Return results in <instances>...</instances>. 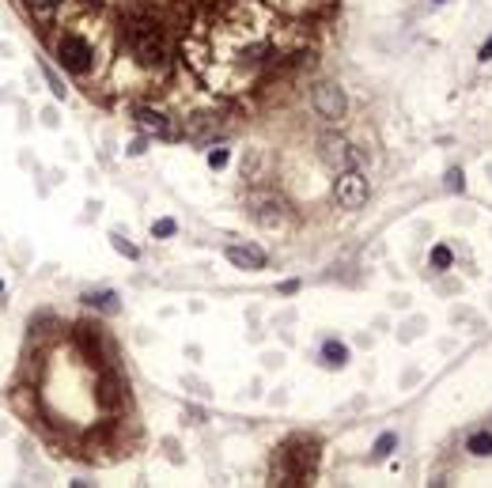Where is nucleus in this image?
I'll return each mask as SVG.
<instances>
[{
  "instance_id": "39448f33",
  "label": "nucleus",
  "mask_w": 492,
  "mask_h": 488,
  "mask_svg": "<svg viewBox=\"0 0 492 488\" xmlns=\"http://www.w3.org/2000/svg\"><path fill=\"white\" fill-rule=\"evenodd\" d=\"M333 197H337V204L341 209H364V201H367V178L352 167V171H341L337 178V186H333Z\"/></svg>"
},
{
  "instance_id": "a211bd4d",
  "label": "nucleus",
  "mask_w": 492,
  "mask_h": 488,
  "mask_svg": "<svg viewBox=\"0 0 492 488\" xmlns=\"http://www.w3.org/2000/svg\"><path fill=\"white\" fill-rule=\"evenodd\" d=\"M87 303H99V307H106V311H118V303H114V292H99V295H87Z\"/></svg>"
},
{
  "instance_id": "412c9836",
  "label": "nucleus",
  "mask_w": 492,
  "mask_h": 488,
  "mask_svg": "<svg viewBox=\"0 0 492 488\" xmlns=\"http://www.w3.org/2000/svg\"><path fill=\"white\" fill-rule=\"evenodd\" d=\"M435 4H443V0H435Z\"/></svg>"
},
{
  "instance_id": "dca6fc26",
  "label": "nucleus",
  "mask_w": 492,
  "mask_h": 488,
  "mask_svg": "<svg viewBox=\"0 0 492 488\" xmlns=\"http://www.w3.org/2000/svg\"><path fill=\"white\" fill-rule=\"evenodd\" d=\"M227 148H212V152H209V167H212V171H224V167H227Z\"/></svg>"
},
{
  "instance_id": "f8f14e48",
  "label": "nucleus",
  "mask_w": 492,
  "mask_h": 488,
  "mask_svg": "<svg viewBox=\"0 0 492 488\" xmlns=\"http://www.w3.org/2000/svg\"><path fill=\"white\" fill-rule=\"evenodd\" d=\"M276 220H281V209H276L273 201H265L262 209H258V223H262V228H273Z\"/></svg>"
},
{
  "instance_id": "6ab92c4d",
  "label": "nucleus",
  "mask_w": 492,
  "mask_h": 488,
  "mask_svg": "<svg viewBox=\"0 0 492 488\" xmlns=\"http://www.w3.org/2000/svg\"><path fill=\"white\" fill-rule=\"evenodd\" d=\"M477 57H481V61H492V39H489L485 46H481V53H477Z\"/></svg>"
},
{
  "instance_id": "0eeeda50",
  "label": "nucleus",
  "mask_w": 492,
  "mask_h": 488,
  "mask_svg": "<svg viewBox=\"0 0 492 488\" xmlns=\"http://www.w3.org/2000/svg\"><path fill=\"white\" fill-rule=\"evenodd\" d=\"M133 118H136V125L144 129V133H152V137H174V125H171V118H167V110L160 106H133Z\"/></svg>"
},
{
  "instance_id": "423d86ee",
  "label": "nucleus",
  "mask_w": 492,
  "mask_h": 488,
  "mask_svg": "<svg viewBox=\"0 0 492 488\" xmlns=\"http://www.w3.org/2000/svg\"><path fill=\"white\" fill-rule=\"evenodd\" d=\"M314 114L318 118H326V121H337V118H345V110H349V99H345V91L337 88V83H318L314 88Z\"/></svg>"
},
{
  "instance_id": "9b49d317",
  "label": "nucleus",
  "mask_w": 492,
  "mask_h": 488,
  "mask_svg": "<svg viewBox=\"0 0 492 488\" xmlns=\"http://www.w3.org/2000/svg\"><path fill=\"white\" fill-rule=\"evenodd\" d=\"M394 447H398V435H394V431H383V435L375 439V450H371V458H375V462H383V458L394 454Z\"/></svg>"
},
{
  "instance_id": "4468645a",
  "label": "nucleus",
  "mask_w": 492,
  "mask_h": 488,
  "mask_svg": "<svg viewBox=\"0 0 492 488\" xmlns=\"http://www.w3.org/2000/svg\"><path fill=\"white\" fill-rule=\"evenodd\" d=\"M110 242H114V250H118V254H125V258H141V250H136L133 242H125L122 235H110Z\"/></svg>"
},
{
  "instance_id": "f257e3e1",
  "label": "nucleus",
  "mask_w": 492,
  "mask_h": 488,
  "mask_svg": "<svg viewBox=\"0 0 492 488\" xmlns=\"http://www.w3.org/2000/svg\"><path fill=\"white\" fill-rule=\"evenodd\" d=\"M57 69L99 102H227L300 57L333 0H15ZM163 110V106H160Z\"/></svg>"
},
{
  "instance_id": "7ed1b4c3",
  "label": "nucleus",
  "mask_w": 492,
  "mask_h": 488,
  "mask_svg": "<svg viewBox=\"0 0 492 488\" xmlns=\"http://www.w3.org/2000/svg\"><path fill=\"white\" fill-rule=\"evenodd\" d=\"M314 466H318V443L314 439H292L276 450L273 484H311Z\"/></svg>"
},
{
  "instance_id": "ddd939ff",
  "label": "nucleus",
  "mask_w": 492,
  "mask_h": 488,
  "mask_svg": "<svg viewBox=\"0 0 492 488\" xmlns=\"http://www.w3.org/2000/svg\"><path fill=\"white\" fill-rule=\"evenodd\" d=\"M174 231H178V223H174V220H155V223H152V235H155V239H171Z\"/></svg>"
},
{
  "instance_id": "1a4fd4ad",
  "label": "nucleus",
  "mask_w": 492,
  "mask_h": 488,
  "mask_svg": "<svg viewBox=\"0 0 492 488\" xmlns=\"http://www.w3.org/2000/svg\"><path fill=\"white\" fill-rule=\"evenodd\" d=\"M322 363H326V368H345V363H349V349L341 341H326V344H322Z\"/></svg>"
},
{
  "instance_id": "aec40b11",
  "label": "nucleus",
  "mask_w": 492,
  "mask_h": 488,
  "mask_svg": "<svg viewBox=\"0 0 492 488\" xmlns=\"http://www.w3.org/2000/svg\"><path fill=\"white\" fill-rule=\"evenodd\" d=\"M0 292H4V280H0Z\"/></svg>"
},
{
  "instance_id": "9d476101",
  "label": "nucleus",
  "mask_w": 492,
  "mask_h": 488,
  "mask_svg": "<svg viewBox=\"0 0 492 488\" xmlns=\"http://www.w3.org/2000/svg\"><path fill=\"white\" fill-rule=\"evenodd\" d=\"M466 450H470V454H477V458H489L492 454V435H489V431H473V435L466 439Z\"/></svg>"
},
{
  "instance_id": "f3484780",
  "label": "nucleus",
  "mask_w": 492,
  "mask_h": 488,
  "mask_svg": "<svg viewBox=\"0 0 492 488\" xmlns=\"http://www.w3.org/2000/svg\"><path fill=\"white\" fill-rule=\"evenodd\" d=\"M447 190H454V193L466 190V174H462L458 167H451V171H447Z\"/></svg>"
},
{
  "instance_id": "f03ea898",
  "label": "nucleus",
  "mask_w": 492,
  "mask_h": 488,
  "mask_svg": "<svg viewBox=\"0 0 492 488\" xmlns=\"http://www.w3.org/2000/svg\"><path fill=\"white\" fill-rule=\"evenodd\" d=\"M69 341H45L27 360V393L38 424L69 447H83L125 405V382L110 363L99 326H72Z\"/></svg>"
},
{
  "instance_id": "2eb2a0df",
  "label": "nucleus",
  "mask_w": 492,
  "mask_h": 488,
  "mask_svg": "<svg viewBox=\"0 0 492 488\" xmlns=\"http://www.w3.org/2000/svg\"><path fill=\"white\" fill-rule=\"evenodd\" d=\"M451 261H454V258H451L447 246H435V250H432V269H451Z\"/></svg>"
},
{
  "instance_id": "20e7f679",
  "label": "nucleus",
  "mask_w": 492,
  "mask_h": 488,
  "mask_svg": "<svg viewBox=\"0 0 492 488\" xmlns=\"http://www.w3.org/2000/svg\"><path fill=\"white\" fill-rule=\"evenodd\" d=\"M318 155H322V163H326L330 171H337V174H341V171H352V167L364 159L345 137H333V133L318 140Z\"/></svg>"
},
{
  "instance_id": "6e6552de",
  "label": "nucleus",
  "mask_w": 492,
  "mask_h": 488,
  "mask_svg": "<svg viewBox=\"0 0 492 488\" xmlns=\"http://www.w3.org/2000/svg\"><path fill=\"white\" fill-rule=\"evenodd\" d=\"M227 261L235 269H265V250L262 246H227Z\"/></svg>"
}]
</instances>
